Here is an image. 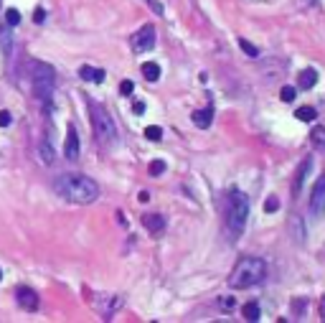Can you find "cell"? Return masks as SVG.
Instances as JSON below:
<instances>
[{
	"label": "cell",
	"mask_w": 325,
	"mask_h": 323,
	"mask_svg": "<svg viewBox=\"0 0 325 323\" xmlns=\"http://www.w3.org/2000/svg\"><path fill=\"white\" fill-rule=\"evenodd\" d=\"M56 194H61L71 204H92L99 199V186L94 178L81 173H64L54 181Z\"/></svg>",
	"instance_id": "obj_1"
},
{
	"label": "cell",
	"mask_w": 325,
	"mask_h": 323,
	"mask_svg": "<svg viewBox=\"0 0 325 323\" xmlns=\"http://www.w3.org/2000/svg\"><path fill=\"white\" fill-rule=\"evenodd\" d=\"M264 277H267V265H264V260L259 257H242L236 262V267L229 277V285L231 288H252V285H259Z\"/></svg>",
	"instance_id": "obj_2"
},
{
	"label": "cell",
	"mask_w": 325,
	"mask_h": 323,
	"mask_svg": "<svg viewBox=\"0 0 325 323\" xmlns=\"http://www.w3.org/2000/svg\"><path fill=\"white\" fill-rule=\"evenodd\" d=\"M246 219H249V199L242 191H229V204H226V229L229 234L236 239L246 227Z\"/></svg>",
	"instance_id": "obj_3"
},
{
	"label": "cell",
	"mask_w": 325,
	"mask_h": 323,
	"mask_svg": "<svg viewBox=\"0 0 325 323\" xmlns=\"http://www.w3.org/2000/svg\"><path fill=\"white\" fill-rule=\"evenodd\" d=\"M89 115H92V125H94V135L99 143H114L117 140V125L109 117V112L102 105H89Z\"/></svg>",
	"instance_id": "obj_4"
},
{
	"label": "cell",
	"mask_w": 325,
	"mask_h": 323,
	"mask_svg": "<svg viewBox=\"0 0 325 323\" xmlns=\"http://www.w3.org/2000/svg\"><path fill=\"white\" fill-rule=\"evenodd\" d=\"M54 69L49 64H38L33 69V94L43 102L46 107H51V97H54Z\"/></svg>",
	"instance_id": "obj_5"
},
{
	"label": "cell",
	"mask_w": 325,
	"mask_h": 323,
	"mask_svg": "<svg viewBox=\"0 0 325 323\" xmlns=\"http://www.w3.org/2000/svg\"><path fill=\"white\" fill-rule=\"evenodd\" d=\"M153 46H155V28L147 23V26L140 28L135 36H132V49L140 54V51H150Z\"/></svg>",
	"instance_id": "obj_6"
},
{
	"label": "cell",
	"mask_w": 325,
	"mask_h": 323,
	"mask_svg": "<svg viewBox=\"0 0 325 323\" xmlns=\"http://www.w3.org/2000/svg\"><path fill=\"white\" fill-rule=\"evenodd\" d=\"M310 211L315 216H320L325 211V173L315 181V188H313V196H310Z\"/></svg>",
	"instance_id": "obj_7"
},
{
	"label": "cell",
	"mask_w": 325,
	"mask_h": 323,
	"mask_svg": "<svg viewBox=\"0 0 325 323\" xmlns=\"http://www.w3.org/2000/svg\"><path fill=\"white\" fill-rule=\"evenodd\" d=\"M64 155H66L69 160H79V135H77V130H74V125H69V127H66Z\"/></svg>",
	"instance_id": "obj_8"
},
{
	"label": "cell",
	"mask_w": 325,
	"mask_h": 323,
	"mask_svg": "<svg viewBox=\"0 0 325 323\" xmlns=\"http://www.w3.org/2000/svg\"><path fill=\"white\" fill-rule=\"evenodd\" d=\"M18 303L21 308H26V311H36L38 308V295L33 288H18Z\"/></svg>",
	"instance_id": "obj_9"
},
{
	"label": "cell",
	"mask_w": 325,
	"mask_h": 323,
	"mask_svg": "<svg viewBox=\"0 0 325 323\" xmlns=\"http://www.w3.org/2000/svg\"><path fill=\"white\" fill-rule=\"evenodd\" d=\"M310 166H313V155H307L302 163H300V168H298V176H295V186H292V194H295V196H298L300 191H302V183H305L307 173H310Z\"/></svg>",
	"instance_id": "obj_10"
},
{
	"label": "cell",
	"mask_w": 325,
	"mask_h": 323,
	"mask_svg": "<svg viewBox=\"0 0 325 323\" xmlns=\"http://www.w3.org/2000/svg\"><path fill=\"white\" fill-rule=\"evenodd\" d=\"M142 227H147V232L150 234H160L162 227H165V219H162L160 214H142Z\"/></svg>",
	"instance_id": "obj_11"
},
{
	"label": "cell",
	"mask_w": 325,
	"mask_h": 323,
	"mask_svg": "<svg viewBox=\"0 0 325 323\" xmlns=\"http://www.w3.org/2000/svg\"><path fill=\"white\" fill-rule=\"evenodd\" d=\"M315 82H318V71H315L313 66H307V69H302V71H300L298 84L302 87V89H313V87H315Z\"/></svg>",
	"instance_id": "obj_12"
},
{
	"label": "cell",
	"mask_w": 325,
	"mask_h": 323,
	"mask_svg": "<svg viewBox=\"0 0 325 323\" xmlns=\"http://www.w3.org/2000/svg\"><path fill=\"white\" fill-rule=\"evenodd\" d=\"M190 120H193V125L198 127H209L211 120H214V110L211 107H206V110H196L193 115H190Z\"/></svg>",
	"instance_id": "obj_13"
},
{
	"label": "cell",
	"mask_w": 325,
	"mask_h": 323,
	"mask_svg": "<svg viewBox=\"0 0 325 323\" xmlns=\"http://www.w3.org/2000/svg\"><path fill=\"white\" fill-rule=\"evenodd\" d=\"M79 74H81V79H86V82H105V69H94V66H81L79 69Z\"/></svg>",
	"instance_id": "obj_14"
},
{
	"label": "cell",
	"mask_w": 325,
	"mask_h": 323,
	"mask_svg": "<svg viewBox=\"0 0 325 323\" xmlns=\"http://www.w3.org/2000/svg\"><path fill=\"white\" fill-rule=\"evenodd\" d=\"M242 313H244V318H246V321H259V316H262V311H259V303H257V300H249V303H244Z\"/></svg>",
	"instance_id": "obj_15"
},
{
	"label": "cell",
	"mask_w": 325,
	"mask_h": 323,
	"mask_svg": "<svg viewBox=\"0 0 325 323\" xmlns=\"http://www.w3.org/2000/svg\"><path fill=\"white\" fill-rule=\"evenodd\" d=\"M142 77H145L147 82H158V79H160V66H158L155 61L142 64Z\"/></svg>",
	"instance_id": "obj_16"
},
{
	"label": "cell",
	"mask_w": 325,
	"mask_h": 323,
	"mask_svg": "<svg viewBox=\"0 0 325 323\" xmlns=\"http://www.w3.org/2000/svg\"><path fill=\"white\" fill-rule=\"evenodd\" d=\"M38 155H41V160L46 166H54V148L49 145V140H41V145H38Z\"/></svg>",
	"instance_id": "obj_17"
},
{
	"label": "cell",
	"mask_w": 325,
	"mask_h": 323,
	"mask_svg": "<svg viewBox=\"0 0 325 323\" xmlns=\"http://www.w3.org/2000/svg\"><path fill=\"white\" fill-rule=\"evenodd\" d=\"M310 138H313V143H315V148L320 150V153H325V127H315L313 133H310Z\"/></svg>",
	"instance_id": "obj_18"
},
{
	"label": "cell",
	"mask_w": 325,
	"mask_h": 323,
	"mask_svg": "<svg viewBox=\"0 0 325 323\" xmlns=\"http://www.w3.org/2000/svg\"><path fill=\"white\" fill-rule=\"evenodd\" d=\"M315 107H310V105H305V107H298V112H295V117L298 120H302V122H313L315 120Z\"/></svg>",
	"instance_id": "obj_19"
},
{
	"label": "cell",
	"mask_w": 325,
	"mask_h": 323,
	"mask_svg": "<svg viewBox=\"0 0 325 323\" xmlns=\"http://www.w3.org/2000/svg\"><path fill=\"white\" fill-rule=\"evenodd\" d=\"M145 138L150 140V143H158V140L162 138V130H160L158 125H150V127H145Z\"/></svg>",
	"instance_id": "obj_20"
},
{
	"label": "cell",
	"mask_w": 325,
	"mask_h": 323,
	"mask_svg": "<svg viewBox=\"0 0 325 323\" xmlns=\"http://www.w3.org/2000/svg\"><path fill=\"white\" fill-rule=\"evenodd\" d=\"M239 46H242V51H244L246 56H252V59H254V56H259V49L254 46V43H249L246 38H239Z\"/></svg>",
	"instance_id": "obj_21"
},
{
	"label": "cell",
	"mask_w": 325,
	"mask_h": 323,
	"mask_svg": "<svg viewBox=\"0 0 325 323\" xmlns=\"http://www.w3.org/2000/svg\"><path fill=\"white\" fill-rule=\"evenodd\" d=\"M5 23H8V26H18V23H21V10L8 8V10H5Z\"/></svg>",
	"instance_id": "obj_22"
},
{
	"label": "cell",
	"mask_w": 325,
	"mask_h": 323,
	"mask_svg": "<svg viewBox=\"0 0 325 323\" xmlns=\"http://www.w3.org/2000/svg\"><path fill=\"white\" fill-rule=\"evenodd\" d=\"M8 28H10L8 23H5V26H0V41H3V51H5V54L10 51V36H8Z\"/></svg>",
	"instance_id": "obj_23"
},
{
	"label": "cell",
	"mask_w": 325,
	"mask_h": 323,
	"mask_svg": "<svg viewBox=\"0 0 325 323\" xmlns=\"http://www.w3.org/2000/svg\"><path fill=\"white\" fill-rule=\"evenodd\" d=\"M147 171H150V176H160L162 171H165V160H160V158H158V160H153Z\"/></svg>",
	"instance_id": "obj_24"
},
{
	"label": "cell",
	"mask_w": 325,
	"mask_h": 323,
	"mask_svg": "<svg viewBox=\"0 0 325 323\" xmlns=\"http://www.w3.org/2000/svg\"><path fill=\"white\" fill-rule=\"evenodd\" d=\"M295 94H298V92H295V87H282V89H279V99H282V102H292Z\"/></svg>",
	"instance_id": "obj_25"
},
{
	"label": "cell",
	"mask_w": 325,
	"mask_h": 323,
	"mask_svg": "<svg viewBox=\"0 0 325 323\" xmlns=\"http://www.w3.org/2000/svg\"><path fill=\"white\" fill-rule=\"evenodd\" d=\"M279 209V201H277V196H270L267 201H264V211H267V214H274Z\"/></svg>",
	"instance_id": "obj_26"
},
{
	"label": "cell",
	"mask_w": 325,
	"mask_h": 323,
	"mask_svg": "<svg viewBox=\"0 0 325 323\" xmlns=\"http://www.w3.org/2000/svg\"><path fill=\"white\" fill-rule=\"evenodd\" d=\"M132 89H135V84H132L130 79H125V82L120 84V94H125V97H127V94H132Z\"/></svg>",
	"instance_id": "obj_27"
},
{
	"label": "cell",
	"mask_w": 325,
	"mask_h": 323,
	"mask_svg": "<svg viewBox=\"0 0 325 323\" xmlns=\"http://www.w3.org/2000/svg\"><path fill=\"white\" fill-rule=\"evenodd\" d=\"M147 5H150V10H153V13H158V16H162V10H165L160 0H147Z\"/></svg>",
	"instance_id": "obj_28"
},
{
	"label": "cell",
	"mask_w": 325,
	"mask_h": 323,
	"mask_svg": "<svg viewBox=\"0 0 325 323\" xmlns=\"http://www.w3.org/2000/svg\"><path fill=\"white\" fill-rule=\"evenodd\" d=\"M33 21L41 26L43 21H46V10H43V8H36V10H33Z\"/></svg>",
	"instance_id": "obj_29"
},
{
	"label": "cell",
	"mask_w": 325,
	"mask_h": 323,
	"mask_svg": "<svg viewBox=\"0 0 325 323\" xmlns=\"http://www.w3.org/2000/svg\"><path fill=\"white\" fill-rule=\"evenodd\" d=\"M8 125H10V112L0 110V127H8Z\"/></svg>",
	"instance_id": "obj_30"
},
{
	"label": "cell",
	"mask_w": 325,
	"mask_h": 323,
	"mask_svg": "<svg viewBox=\"0 0 325 323\" xmlns=\"http://www.w3.org/2000/svg\"><path fill=\"white\" fill-rule=\"evenodd\" d=\"M145 102H132V112H135V115H145Z\"/></svg>",
	"instance_id": "obj_31"
},
{
	"label": "cell",
	"mask_w": 325,
	"mask_h": 323,
	"mask_svg": "<svg viewBox=\"0 0 325 323\" xmlns=\"http://www.w3.org/2000/svg\"><path fill=\"white\" fill-rule=\"evenodd\" d=\"M221 305H224V311H234V298H221Z\"/></svg>",
	"instance_id": "obj_32"
},
{
	"label": "cell",
	"mask_w": 325,
	"mask_h": 323,
	"mask_svg": "<svg viewBox=\"0 0 325 323\" xmlns=\"http://www.w3.org/2000/svg\"><path fill=\"white\" fill-rule=\"evenodd\" d=\"M137 199H140V201H147V199H150V194H147V191H140Z\"/></svg>",
	"instance_id": "obj_33"
},
{
	"label": "cell",
	"mask_w": 325,
	"mask_h": 323,
	"mask_svg": "<svg viewBox=\"0 0 325 323\" xmlns=\"http://www.w3.org/2000/svg\"><path fill=\"white\" fill-rule=\"evenodd\" d=\"M320 313H323V321H325V295L320 298Z\"/></svg>",
	"instance_id": "obj_34"
},
{
	"label": "cell",
	"mask_w": 325,
	"mask_h": 323,
	"mask_svg": "<svg viewBox=\"0 0 325 323\" xmlns=\"http://www.w3.org/2000/svg\"><path fill=\"white\" fill-rule=\"evenodd\" d=\"M0 280H3V270H0Z\"/></svg>",
	"instance_id": "obj_35"
}]
</instances>
